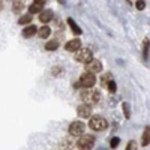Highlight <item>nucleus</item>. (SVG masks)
Listing matches in <instances>:
<instances>
[{"mask_svg": "<svg viewBox=\"0 0 150 150\" xmlns=\"http://www.w3.org/2000/svg\"><path fill=\"white\" fill-rule=\"evenodd\" d=\"M80 98L83 99L84 104L95 105V104H98L99 101H101V93H99L98 90H93L92 87H87V89H84V90L81 92Z\"/></svg>", "mask_w": 150, "mask_h": 150, "instance_id": "nucleus-1", "label": "nucleus"}, {"mask_svg": "<svg viewBox=\"0 0 150 150\" xmlns=\"http://www.w3.org/2000/svg\"><path fill=\"white\" fill-rule=\"evenodd\" d=\"M89 126H90V129H93V131L101 132V131H105V129L108 128V122H107L104 117H101V116H93V117L90 119V122H89Z\"/></svg>", "mask_w": 150, "mask_h": 150, "instance_id": "nucleus-2", "label": "nucleus"}, {"mask_svg": "<svg viewBox=\"0 0 150 150\" xmlns=\"http://www.w3.org/2000/svg\"><path fill=\"white\" fill-rule=\"evenodd\" d=\"M95 83H96V77H95V74H92V72L83 74L80 77V80H78L80 87H84V89H87V87H93Z\"/></svg>", "mask_w": 150, "mask_h": 150, "instance_id": "nucleus-3", "label": "nucleus"}, {"mask_svg": "<svg viewBox=\"0 0 150 150\" xmlns=\"http://www.w3.org/2000/svg\"><path fill=\"white\" fill-rule=\"evenodd\" d=\"M77 146H78V149H83V150L92 149V147L95 146V137H93V135H83V134H81L80 140L77 141Z\"/></svg>", "mask_w": 150, "mask_h": 150, "instance_id": "nucleus-4", "label": "nucleus"}, {"mask_svg": "<svg viewBox=\"0 0 150 150\" xmlns=\"http://www.w3.org/2000/svg\"><path fill=\"white\" fill-rule=\"evenodd\" d=\"M90 59H93V54L89 48H78L77 50V54H75V60L81 62V63H87Z\"/></svg>", "mask_w": 150, "mask_h": 150, "instance_id": "nucleus-5", "label": "nucleus"}, {"mask_svg": "<svg viewBox=\"0 0 150 150\" xmlns=\"http://www.w3.org/2000/svg\"><path fill=\"white\" fill-rule=\"evenodd\" d=\"M86 71H87V72H92V74H99V72L102 71V63H101L99 60L90 59V60L86 63Z\"/></svg>", "mask_w": 150, "mask_h": 150, "instance_id": "nucleus-6", "label": "nucleus"}, {"mask_svg": "<svg viewBox=\"0 0 150 150\" xmlns=\"http://www.w3.org/2000/svg\"><path fill=\"white\" fill-rule=\"evenodd\" d=\"M84 129H86V126H84L83 122H74V123H71V126H69V135L78 137V135H81L84 132Z\"/></svg>", "mask_w": 150, "mask_h": 150, "instance_id": "nucleus-7", "label": "nucleus"}, {"mask_svg": "<svg viewBox=\"0 0 150 150\" xmlns=\"http://www.w3.org/2000/svg\"><path fill=\"white\" fill-rule=\"evenodd\" d=\"M77 114H78L81 119L90 117V116H92V105H89V104H81V105H78Z\"/></svg>", "mask_w": 150, "mask_h": 150, "instance_id": "nucleus-8", "label": "nucleus"}, {"mask_svg": "<svg viewBox=\"0 0 150 150\" xmlns=\"http://www.w3.org/2000/svg\"><path fill=\"white\" fill-rule=\"evenodd\" d=\"M81 47V42H80V39H72V41H69V42H66V45H65V50L66 51H71V53H75L77 50Z\"/></svg>", "mask_w": 150, "mask_h": 150, "instance_id": "nucleus-9", "label": "nucleus"}, {"mask_svg": "<svg viewBox=\"0 0 150 150\" xmlns=\"http://www.w3.org/2000/svg\"><path fill=\"white\" fill-rule=\"evenodd\" d=\"M53 17H54V14H53V11H51V9H45V11H41V12H39V20H41L42 23L51 21Z\"/></svg>", "mask_w": 150, "mask_h": 150, "instance_id": "nucleus-10", "label": "nucleus"}, {"mask_svg": "<svg viewBox=\"0 0 150 150\" xmlns=\"http://www.w3.org/2000/svg\"><path fill=\"white\" fill-rule=\"evenodd\" d=\"M38 35H39V38L41 39H47V38L51 35V29L50 27H47V26H44V27H41L39 29V32H36Z\"/></svg>", "mask_w": 150, "mask_h": 150, "instance_id": "nucleus-11", "label": "nucleus"}, {"mask_svg": "<svg viewBox=\"0 0 150 150\" xmlns=\"http://www.w3.org/2000/svg\"><path fill=\"white\" fill-rule=\"evenodd\" d=\"M36 32H38V29L35 26H27V27H24V30H23V36L30 38V36L36 35Z\"/></svg>", "mask_w": 150, "mask_h": 150, "instance_id": "nucleus-12", "label": "nucleus"}, {"mask_svg": "<svg viewBox=\"0 0 150 150\" xmlns=\"http://www.w3.org/2000/svg\"><path fill=\"white\" fill-rule=\"evenodd\" d=\"M42 6L44 5H39V3H33L29 6V12L30 14H39V12L42 11Z\"/></svg>", "mask_w": 150, "mask_h": 150, "instance_id": "nucleus-13", "label": "nucleus"}, {"mask_svg": "<svg viewBox=\"0 0 150 150\" xmlns=\"http://www.w3.org/2000/svg\"><path fill=\"white\" fill-rule=\"evenodd\" d=\"M59 48V42L57 41H50L45 44V50L47 51H56V50Z\"/></svg>", "mask_w": 150, "mask_h": 150, "instance_id": "nucleus-14", "label": "nucleus"}, {"mask_svg": "<svg viewBox=\"0 0 150 150\" xmlns=\"http://www.w3.org/2000/svg\"><path fill=\"white\" fill-rule=\"evenodd\" d=\"M149 141H150V128L147 126L144 129V134H143V146H149Z\"/></svg>", "mask_w": 150, "mask_h": 150, "instance_id": "nucleus-15", "label": "nucleus"}, {"mask_svg": "<svg viewBox=\"0 0 150 150\" xmlns=\"http://www.w3.org/2000/svg\"><path fill=\"white\" fill-rule=\"evenodd\" d=\"M24 8V0H15L14 5H12V11L14 12H20Z\"/></svg>", "mask_w": 150, "mask_h": 150, "instance_id": "nucleus-16", "label": "nucleus"}, {"mask_svg": "<svg viewBox=\"0 0 150 150\" xmlns=\"http://www.w3.org/2000/svg\"><path fill=\"white\" fill-rule=\"evenodd\" d=\"M68 24L72 27V32H74L75 35H81V29H80V27L77 26V24L74 23V20H72V18H69V20H68Z\"/></svg>", "mask_w": 150, "mask_h": 150, "instance_id": "nucleus-17", "label": "nucleus"}, {"mask_svg": "<svg viewBox=\"0 0 150 150\" xmlns=\"http://www.w3.org/2000/svg\"><path fill=\"white\" fill-rule=\"evenodd\" d=\"M108 81H111V74H110V72H107V74L102 75V78H101V84H102V87H107Z\"/></svg>", "mask_w": 150, "mask_h": 150, "instance_id": "nucleus-18", "label": "nucleus"}, {"mask_svg": "<svg viewBox=\"0 0 150 150\" xmlns=\"http://www.w3.org/2000/svg\"><path fill=\"white\" fill-rule=\"evenodd\" d=\"M107 89H108V92L110 93H116V90H117V84H116V81H108V84H107Z\"/></svg>", "mask_w": 150, "mask_h": 150, "instance_id": "nucleus-19", "label": "nucleus"}, {"mask_svg": "<svg viewBox=\"0 0 150 150\" xmlns=\"http://www.w3.org/2000/svg\"><path fill=\"white\" fill-rule=\"evenodd\" d=\"M30 21H32V15H23V17L18 20L20 24H27V23H30Z\"/></svg>", "mask_w": 150, "mask_h": 150, "instance_id": "nucleus-20", "label": "nucleus"}, {"mask_svg": "<svg viewBox=\"0 0 150 150\" xmlns=\"http://www.w3.org/2000/svg\"><path fill=\"white\" fill-rule=\"evenodd\" d=\"M123 111H125V117L129 119L131 117V112H129V105L126 102H123Z\"/></svg>", "mask_w": 150, "mask_h": 150, "instance_id": "nucleus-21", "label": "nucleus"}, {"mask_svg": "<svg viewBox=\"0 0 150 150\" xmlns=\"http://www.w3.org/2000/svg\"><path fill=\"white\" fill-rule=\"evenodd\" d=\"M119 143H120V140L117 138V137H114V138L111 140V143H110V146H111V149H116L117 146H119Z\"/></svg>", "mask_w": 150, "mask_h": 150, "instance_id": "nucleus-22", "label": "nucleus"}, {"mask_svg": "<svg viewBox=\"0 0 150 150\" xmlns=\"http://www.w3.org/2000/svg\"><path fill=\"white\" fill-rule=\"evenodd\" d=\"M135 6H137V9H138V11H143L146 8V3L143 2V0H138V2L135 3Z\"/></svg>", "mask_w": 150, "mask_h": 150, "instance_id": "nucleus-23", "label": "nucleus"}, {"mask_svg": "<svg viewBox=\"0 0 150 150\" xmlns=\"http://www.w3.org/2000/svg\"><path fill=\"white\" fill-rule=\"evenodd\" d=\"M128 150H134V149H137V143L134 141V140H131L129 143H128V147H126Z\"/></svg>", "mask_w": 150, "mask_h": 150, "instance_id": "nucleus-24", "label": "nucleus"}, {"mask_svg": "<svg viewBox=\"0 0 150 150\" xmlns=\"http://www.w3.org/2000/svg\"><path fill=\"white\" fill-rule=\"evenodd\" d=\"M48 0H35V3H39V5H45Z\"/></svg>", "mask_w": 150, "mask_h": 150, "instance_id": "nucleus-25", "label": "nucleus"}, {"mask_svg": "<svg viewBox=\"0 0 150 150\" xmlns=\"http://www.w3.org/2000/svg\"><path fill=\"white\" fill-rule=\"evenodd\" d=\"M3 8V2H2V0H0V9H2Z\"/></svg>", "mask_w": 150, "mask_h": 150, "instance_id": "nucleus-26", "label": "nucleus"}]
</instances>
